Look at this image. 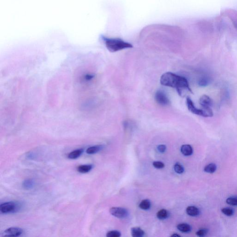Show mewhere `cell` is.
I'll use <instances>...</instances> for the list:
<instances>
[{
    "instance_id": "1",
    "label": "cell",
    "mask_w": 237,
    "mask_h": 237,
    "mask_svg": "<svg viewBox=\"0 0 237 237\" xmlns=\"http://www.w3.org/2000/svg\"><path fill=\"white\" fill-rule=\"evenodd\" d=\"M160 81L162 85L176 89L179 96H182L183 90L193 94L187 79L175 73L171 72L164 73L161 77Z\"/></svg>"
},
{
    "instance_id": "2",
    "label": "cell",
    "mask_w": 237,
    "mask_h": 237,
    "mask_svg": "<svg viewBox=\"0 0 237 237\" xmlns=\"http://www.w3.org/2000/svg\"><path fill=\"white\" fill-rule=\"evenodd\" d=\"M102 38L105 42L107 49L112 52L133 47L131 44L125 42L120 38H108L105 37H103Z\"/></svg>"
},
{
    "instance_id": "3",
    "label": "cell",
    "mask_w": 237,
    "mask_h": 237,
    "mask_svg": "<svg viewBox=\"0 0 237 237\" xmlns=\"http://www.w3.org/2000/svg\"><path fill=\"white\" fill-rule=\"evenodd\" d=\"M20 208L19 204L14 201L4 202L0 205V212L3 214L14 213L19 211Z\"/></svg>"
},
{
    "instance_id": "4",
    "label": "cell",
    "mask_w": 237,
    "mask_h": 237,
    "mask_svg": "<svg viewBox=\"0 0 237 237\" xmlns=\"http://www.w3.org/2000/svg\"><path fill=\"white\" fill-rule=\"evenodd\" d=\"M155 99L157 103L162 106H167L170 104V101L165 93L163 90H159L155 94Z\"/></svg>"
},
{
    "instance_id": "5",
    "label": "cell",
    "mask_w": 237,
    "mask_h": 237,
    "mask_svg": "<svg viewBox=\"0 0 237 237\" xmlns=\"http://www.w3.org/2000/svg\"><path fill=\"white\" fill-rule=\"evenodd\" d=\"M109 212L113 216L119 219L126 218L128 215V211L122 207H112L109 210Z\"/></svg>"
},
{
    "instance_id": "6",
    "label": "cell",
    "mask_w": 237,
    "mask_h": 237,
    "mask_svg": "<svg viewBox=\"0 0 237 237\" xmlns=\"http://www.w3.org/2000/svg\"><path fill=\"white\" fill-rule=\"evenodd\" d=\"M23 233L22 228L18 227H12L5 230L1 234L3 237H19Z\"/></svg>"
},
{
    "instance_id": "7",
    "label": "cell",
    "mask_w": 237,
    "mask_h": 237,
    "mask_svg": "<svg viewBox=\"0 0 237 237\" xmlns=\"http://www.w3.org/2000/svg\"><path fill=\"white\" fill-rule=\"evenodd\" d=\"M187 106L188 107V109L189 111L191 112L193 114L195 115H198L202 116H203V110L202 109H198L194 106V102L192 101V100L188 97L186 99Z\"/></svg>"
},
{
    "instance_id": "8",
    "label": "cell",
    "mask_w": 237,
    "mask_h": 237,
    "mask_svg": "<svg viewBox=\"0 0 237 237\" xmlns=\"http://www.w3.org/2000/svg\"><path fill=\"white\" fill-rule=\"evenodd\" d=\"M199 103L202 108H210L212 106L213 101L208 96L204 94L199 99Z\"/></svg>"
},
{
    "instance_id": "9",
    "label": "cell",
    "mask_w": 237,
    "mask_h": 237,
    "mask_svg": "<svg viewBox=\"0 0 237 237\" xmlns=\"http://www.w3.org/2000/svg\"><path fill=\"white\" fill-rule=\"evenodd\" d=\"M131 233L132 237H144L145 234V231L141 227H138L131 228Z\"/></svg>"
},
{
    "instance_id": "10",
    "label": "cell",
    "mask_w": 237,
    "mask_h": 237,
    "mask_svg": "<svg viewBox=\"0 0 237 237\" xmlns=\"http://www.w3.org/2000/svg\"><path fill=\"white\" fill-rule=\"evenodd\" d=\"M186 211L187 214L192 217H196L200 214V210L195 206H189L187 208Z\"/></svg>"
},
{
    "instance_id": "11",
    "label": "cell",
    "mask_w": 237,
    "mask_h": 237,
    "mask_svg": "<svg viewBox=\"0 0 237 237\" xmlns=\"http://www.w3.org/2000/svg\"><path fill=\"white\" fill-rule=\"evenodd\" d=\"M181 152L185 156H189L193 153L192 146L189 145H183L181 147Z\"/></svg>"
},
{
    "instance_id": "12",
    "label": "cell",
    "mask_w": 237,
    "mask_h": 237,
    "mask_svg": "<svg viewBox=\"0 0 237 237\" xmlns=\"http://www.w3.org/2000/svg\"><path fill=\"white\" fill-rule=\"evenodd\" d=\"M176 227L179 231L183 233H188L191 231V226L188 224H179Z\"/></svg>"
},
{
    "instance_id": "13",
    "label": "cell",
    "mask_w": 237,
    "mask_h": 237,
    "mask_svg": "<svg viewBox=\"0 0 237 237\" xmlns=\"http://www.w3.org/2000/svg\"><path fill=\"white\" fill-rule=\"evenodd\" d=\"M83 152V149H82L76 150L70 152L68 156V157L71 159H75L78 158L82 154Z\"/></svg>"
},
{
    "instance_id": "14",
    "label": "cell",
    "mask_w": 237,
    "mask_h": 237,
    "mask_svg": "<svg viewBox=\"0 0 237 237\" xmlns=\"http://www.w3.org/2000/svg\"><path fill=\"white\" fill-rule=\"evenodd\" d=\"M103 147V145H96L89 147L86 150V153L88 154H94L100 152Z\"/></svg>"
},
{
    "instance_id": "15",
    "label": "cell",
    "mask_w": 237,
    "mask_h": 237,
    "mask_svg": "<svg viewBox=\"0 0 237 237\" xmlns=\"http://www.w3.org/2000/svg\"><path fill=\"white\" fill-rule=\"evenodd\" d=\"M35 185V182L33 179H28L25 180L22 183V186L24 189L27 190H29L33 189Z\"/></svg>"
},
{
    "instance_id": "16",
    "label": "cell",
    "mask_w": 237,
    "mask_h": 237,
    "mask_svg": "<svg viewBox=\"0 0 237 237\" xmlns=\"http://www.w3.org/2000/svg\"><path fill=\"white\" fill-rule=\"evenodd\" d=\"M169 213L167 210L165 209H161L157 214V217L159 220H164L168 218Z\"/></svg>"
},
{
    "instance_id": "17",
    "label": "cell",
    "mask_w": 237,
    "mask_h": 237,
    "mask_svg": "<svg viewBox=\"0 0 237 237\" xmlns=\"http://www.w3.org/2000/svg\"><path fill=\"white\" fill-rule=\"evenodd\" d=\"M93 166L91 164L82 165L79 166L78 167V171L81 173H87L89 172L92 170Z\"/></svg>"
},
{
    "instance_id": "18",
    "label": "cell",
    "mask_w": 237,
    "mask_h": 237,
    "mask_svg": "<svg viewBox=\"0 0 237 237\" xmlns=\"http://www.w3.org/2000/svg\"><path fill=\"white\" fill-rule=\"evenodd\" d=\"M151 201L148 199L142 200L139 204L140 208L144 210H148L151 208Z\"/></svg>"
},
{
    "instance_id": "19",
    "label": "cell",
    "mask_w": 237,
    "mask_h": 237,
    "mask_svg": "<svg viewBox=\"0 0 237 237\" xmlns=\"http://www.w3.org/2000/svg\"><path fill=\"white\" fill-rule=\"evenodd\" d=\"M216 168H217V167H216V164L214 163H211V164H208L204 168V171L207 173L212 174L215 172Z\"/></svg>"
},
{
    "instance_id": "20",
    "label": "cell",
    "mask_w": 237,
    "mask_h": 237,
    "mask_svg": "<svg viewBox=\"0 0 237 237\" xmlns=\"http://www.w3.org/2000/svg\"><path fill=\"white\" fill-rule=\"evenodd\" d=\"M203 117H210L213 116V112L210 108H202Z\"/></svg>"
},
{
    "instance_id": "21",
    "label": "cell",
    "mask_w": 237,
    "mask_h": 237,
    "mask_svg": "<svg viewBox=\"0 0 237 237\" xmlns=\"http://www.w3.org/2000/svg\"><path fill=\"white\" fill-rule=\"evenodd\" d=\"M175 171L179 174H181L184 172V168L180 163H176L174 166Z\"/></svg>"
},
{
    "instance_id": "22",
    "label": "cell",
    "mask_w": 237,
    "mask_h": 237,
    "mask_svg": "<svg viewBox=\"0 0 237 237\" xmlns=\"http://www.w3.org/2000/svg\"><path fill=\"white\" fill-rule=\"evenodd\" d=\"M226 202L231 206H237V196L230 197L226 200Z\"/></svg>"
},
{
    "instance_id": "23",
    "label": "cell",
    "mask_w": 237,
    "mask_h": 237,
    "mask_svg": "<svg viewBox=\"0 0 237 237\" xmlns=\"http://www.w3.org/2000/svg\"><path fill=\"white\" fill-rule=\"evenodd\" d=\"M121 233L117 230L110 231L107 233L106 237H120Z\"/></svg>"
},
{
    "instance_id": "24",
    "label": "cell",
    "mask_w": 237,
    "mask_h": 237,
    "mask_svg": "<svg viewBox=\"0 0 237 237\" xmlns=\"http://www.w3.org/2000/svg\"><path fill=\"white\" fill-rule=\"evenodd\" d=\"M208 231L207 228H201L196 232V235L198 237H205L207 235Z\"/></svg>"
},
{
    "instance_id": "25",
    "label": "cell",
    "mask_w": 237,
    "mask_h": 237,
    "mask_svg": "<svg viewBox=\"0 0 237 237\" xmlns=\"http://www.w3.org/2000/svg\"><path fill=\"white\" fill-rule=\"evenodd\" d=\"M210 82L209 79L206 78L201 79L198 82V85L200 87H206L208 85Z\"/></svg>"
},
{
    "instance_id": "26",
    "label": "cell",
    "mask_w": 237,
    "mask_h": 237,
    "mask_svg": "<svg viewBox=\"0 0 237 237\" xmlns=\"http://www.w3.org/2000/svg\"><path fill=\"white\" fill-rule=\"evenodd\" d=\"M222 212L223 214L227 216H231L234 214V210L230 208H223L222 209Z\"/></svg>"
},
{
    "instance_id": "27",
    "label": "cell",
    "mask_w": 237,
    "mask_h": 237,
    "mask_svg": "<svg viewBox=\"0 0 237 237\" xmlns=\"http://www.w3.org/2000/svg\"><path fill=\"white\" fill-rule=\"evenodd\" d=\"M153 166L155 168L161 169L164 167V164L160 161H155L153 163Z\"/></svg>"
},
{
    "instance_id": "28",
    "label": "cell",
    "mask_w": 237,
    "mask_h": 237,
    "mask_svg": "<svg viewBox=\"0 0 237 237\" xmlns=\"http://www.w3.org/2000/svg\"><path fill=\"white\" fill-rule=\"evenodd\" d=\"M157 150L160 153H164L166 150V146L164 145H160L157 147Z\"/></svg>"
},
{
    "instance_id": "29",
    "label": "cell",
    "mask_w": 237,
    "mask_h": 237,
    "mask_svg": "<svg viewBox=\"0 0 237 237\" xmlns=\"http://www.w3.org/2000/svg\"><path fill=\"white\" fill-rule=\"evenodd\" d=\"M170 237H181L180 235L178 234H173Z\"/></svg>"
}]
</instances>
